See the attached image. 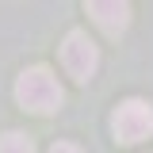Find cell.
Here are the masks:
<instances>
[{
  "instance_id": "cell-1",
  "label": "cell",
  "mask_w": 153,
  "mask_h": 153,
  "mask_svg": "<svg viewBox=\"0 0 153 153\" xmlns=\"http://www.w3.org/2000/svg\"><path fill=\"white\" fill-rule=\"evenodd\" d=\"M16 100L35 115H50L61 107V84H57V76L50 69L35 65V69H27L16 80Z\"/></svg>"
},
{
  "instance_id": "cell-2",
  "label": "cell",
  "mask_w": 153,
  "mask_h": 153,
  "mask_svg": "<svg viewBox=\"0 0 153 153\" xmlns=\"http://www.w3.org/2000/svg\"><path fill=\"white\" fill-rule=\"evenodd\" d=\"M61 65H65V73L73 76V80H88L96 73V65H100L96 42L84 31H69L65 42H61Z\"/></svg>"
},
{
  "instance_id": "cell-5",
  "label": "cell",
  "mask_w": 153,
  "mask_h": 153,
  "mask_svg": "<svg viewBox=\"0 0 153 153\" xmlns=\"http://www.w3.org/2000/svg\"><path fill=\"white\" fill-rule=\"evenodd\" d=\"M0 153H35V146H31V138H27V134L12 130V134H4V138H0Z\"/></svg>"
},
{
  "instance_id": "cell-4",
  "label": "cell",
  "mask_w": 153,
  "mask_h": 153,
  "mask_svg": "<svg viewBox=\"0 0 153 153\" xmlns=\"http://www.w3.org/2000/svg\"><path fill=\"white\" fill-rule=\"evenodd\" d=\"M88 16H92L107 35H123L126 23H130V4H123V0H92V4H88Z\"/></svg>"
},
{
  "instance_id": "cell-3",
  "label": "cell",
  "mask_w": 153,
  "mask_h": 153,
  "mask_svg": "<svg viewBox=\"0 0 153 153\" xmlns=\"http://www.w3.org/2000/svg\"><path fill=\"white\" fill-rule=\"evenodd\" d=\"M153 134V107L146 100H126L115 111V138L119 142H142Z\"/></svg>"
},
{
  "instance_id": "cell-6",
  "label": "cell",
  "mask_w": 153,
  "mask_h": 153,
  "mask_svg": "<svg viewBox=\"0 0 153 153\" xmlns=\"http://www.w3.org/2000/svg\"><path fill=\"white\" fill-rule=\"evenodd\" d=\"M50 153H80V149H76V146H69V142H57Z\"/></svg>"
}]
</instances>
